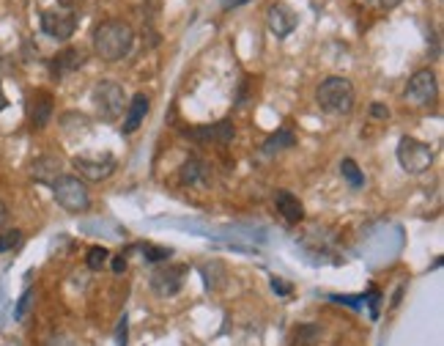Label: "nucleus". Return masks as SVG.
<instances>
[{"label": "nucleus", "instance_id": "obj_27", "mask_svg": "<svg viewBox=\"0 0 444 346\" xmlns=\"http://www.w3.org/2000/svg\"><path fill=\"white\" fill-rule=\"evenodd\" d=\"M379 302H382V294L373 291V294H370V311H373V316H379Z\"/></svg>", "mask_w": 444, "mask_h": 346}, {"label": "nucleus", "instance_id": "obj_18", "mask_svg": "<svg viewBox=\"0 0 444 346\" xmlns=\"http://www.w3.org/2000/svg\"><path fill=\"white\" fill-rule=\"evenodd\" d=\"M181 181L184 184H200V181H209V165L200 163V160H187L184 168H181Z\"/></svg>", "mask_w": 444, "mask_h": 346}, {"label": "nucleus", "instance_id": "obj_5", "mask_svg": "<svg viewBox=\"0 0 444 346\" xmlns=\"http://www.w3.org/2000/svg\"><path fill=\"white\" fill-rule=\"evenodd\" d=\"M91 99L96 105V113L102 115L105 121H115L118 115L126 113V97H123V88L112 80H99L91 91Z\"/></svg>", "mask_w": 444, "mask_h": 346}, {"label": "nucleus", "instance_id": "obj_20", "mask_svg": "<svg viewBox=\"0 0 444 346\" xmlns=\"http://www.w3.org/2000/svg\"><path fill=\"white\" fill-rule=\"evenodd\" d=\"M340 171H343V176L348 179L351 187H362V184H365V176H362L359 165H357L354 160H343V163H340Z\"/></svg>", "mask_w": 444, "mask_h": 346}, {"label": "nucleus", "instance_id": "obj_30", "mask_svg": "<svg viewBox=\"0 0 444 346\" xmlns=\"http://www.w3.org/2000/svg\"><path fill=\"white\" fill-rule=\"evenodd\" d=\"M6 220H8V206H6L3 201H0V229L6 226Z\"/></svg>", "mask_w": 444, "mask_h": 346}, {"label": "nucleus", "instance_id": "obj_10", "mask_svg": "<svg viewBox=\"0 0 444 346\" xmlns=\"http://www.w3.org/2000/svg\"><path fill=\"white\" fill-rule=\"evenodd\" d=\"M53 105H56V99H53L50 91H42V88H39V91L31 94L28 115H31L33 129H44V126L50 124V118H53Z\"/></svg>", "mask_w": 444, "mask_h": 346}, {"label": "nucleus", "instance_id": "obj_3", "mask_svg": "<svg viewBox=\"0 0 444 346\" xmlns=\"http://www.w3.org/2000/svg\"><path fill=\"white\" fill-rule=\"evenodd\" d=\"M53 198L60 209H66L69 215H83L91 209V192L88 184L77 176H60L53 184Z\"/></svg>", "mask_w": 444, "mask_h": 346}, {"label": "nucleus", "instance_id": "obj_1", "mask_svg": "<svg viewBox=\"0 0 444 346\" xmlns=\"http://www.w3.org/2000/svg\"><path fill=\"white\" fill-rule=\"evenodd\" d=\"M135 47V31L129 22L123 19H105L96 25L94 31V53L108 60V63H115V60H123V58L132 53Z\"/></svg>", "mask_w": 444, "mask_h": 346}, {"label": "nucleus", "instance_id": "obj_32", "mask_svg": "<svg viewBox=\"0 0 444 346\" xmlns=\"http://www.w3.org/2000/svg\"><path fill=\"white\" fill-rule=\"evenodd\" d=\"M6 105H8V99H6V94H3V88H0V110H6Z\"/></svg>", "mask_w": 444, "mask_h": 346}, {"label": "nucleus", "instance_id": "obj_8", "mask_svg": "<svg viewBox=\"0 0 444 346\" xmlns=\"http://www.w3.org/2000/svg\"><path fill=\"white\" fill-rule=\"evenodd\" d=\"M42 31L50 36V39H58V42H66L74 36L77 31V17L71 11H44L42 14Z\"/></svg>", "mask_w": 444, "mask_h": 346}, {"label": "nucleus", "instance_id": "obj_15", "mask_svg": "<svg viewBox=\"0 0 444 346\" xmlns=\"http://www.w3.org/2000/svg\"><path fill=\"white\" fill-rule=\"evenodd\" d=\"M275 206H278V212L288 223L305 220V206H302V201H299L293 192H288V190H278V192H275Z\"/></svg>", "mask_w": 444, "mask_h": 346}, {"label": "nucleus", "instance_id": "obj_34", "mask_svg": "<svg viewBox=\"0 0 444 346\" xmlns=\"http://www.w3.org/2000/svg\"><path fill=\"white\" fill-rule=\"evenodd\" d=\"M239 3H247V0H228V3H225V8H230V6H239Z\"/></svg>", "mask_w": 444, "mask_h": 346}, {"label": "nucleus", "instance_id": "obj_2", "mask_svg": "<svg viewBox=\"0 0 444 346\" xmlns=\"http://www.w3.org/2000/svg\"><path fill=\"white\" fill-rule=\"evenodd\" d=\"M354 85L348 77H327L318 83L316 88V105L324 110V113L332 115H345L354 110Z\"/></svg>", "mask_w": 444, "mask_h": 346}, {"label": "nucleus", "instance_id": "obj_12", "mask_svg": "<svg viewBox=\"0 0 444 346\" xmlns=\"http://www.w3.org/2000/svg\"><path fill=\"white\" fill-rule=\"evenodd\" d=\"M74 171H80L83 179L88 181H102L115 171V160L105 157V160H88V157H77L74 160Z\"/></svg>", "mask_w": 444, "mask_h": 346}, {"label": "nucleus", "instance_id": "obj_33", "mask_svg": "<svg viewBox=\"0 0 444 346\" xmlns=\"http://www.w3.org/2000/svg\"><path fill=\"white\" fill-rule=\"evenodd\" d=\"M58 3H60V6H66V8H71V6H77L80 0H58Z\"/></svg>", "mask_w": 444, "mask_h": 346}, {"label": "nucleus", "instance_id": "obj_16", "mask_svg": "<svg viewBox=\"0 0 444 346\" xmlns=\"http://www.w3.org/2000/svg\"><path fill=\"white\" fill-rule=\"evenodd\" d=\"M83 63H85V58H83L80 50L66 47V50H60V53L50 60V72H53V77H63V74H69V72H77Z\"/></svg>", "mask_w": 444, "mask_h": 346}, {"label": "nucleus", "instance_id": "obj_29", "mask_svg": "<svg viewBox=\"0 0 444 346\" xmlns=\"http://www.w3.org/2000/svg\"><path fill=\"white\" fill-rule=\"evenodd\" d=\"M272 288H275L278 294H288V291H291V286H285L280 278H275V281H272Z\"/></svg>", "mask_w": 444, "mask_h": 346}, {"label": "nucleus", "instance_id": "obj_26", "mask_svg": "<svg viewBox=\"0 0 444 346\" xmlns=\"http://www.w3.org/2000/svg\"><path fill=\"white\" fill-rule=\"evenodd\" d=\"M123 270H126V256L121 253V256H115V258H112V272H115V275H121Z\"/></svg>", "mask_w": 444, "mask_h": 346}, {"label": "nucleus", "instance_id": "obj_22", "mask_svg": "<svg viewBox=\"0 0 444 346\" xmlns=\"http://www.w3.org/2000/svg\"><path fill=\"white\" fill-rule=\"evenodd\" d=\"M22 245V231L19 229H11V231H3L0 233V253H11Z\"/></svg>", "mask_w": 444, "mask_h": 346}, {"label": "nucleus", "instance_id": "obj_28", "mask_svg": "<svg viewBox=\"0 0 444 346\" xmlns=\"http://www.w3.org/2000/svg\"><path fill=\"white\" fill-rule=\"evenodd\" d=\"M370 113L376 115V118H387V115H389V110H387V108H382V105H379V102H376V105H373V108H370Z\"/></svg>", "mask_w": 444, "mask_h": 346}, {"label": "nucleus", "instance_id": "obj_31", "mask_svg": "<svg viewBox=\"0 0 444 346\" xmlns=\"http://www.w3.org/2000/svg\"><path fill=\"white\" fill-rule=\"evenodd\" d=\"M379 3H382V6H384V8H395V6H400V3H403V0H379Z\"/></svg>", "mask_w": 444, "mask_h": 346}, {"label": "nucleus", "instance_id": "obj_9", "mask_svg": "<svg viewBox=\"0 0 444 346\" xmlns=\"http://www.w3.org/2000/svg\"><path fill=\"white\" fill-rule=\"evenodd\" d=\"M266 25L278 39H285V36H291L296 31V14L285 3H272L266 8Z\"/></svg>", "mask_w": 444, "mask_h": 346}, {"label": "nucleus", "instance_id": "obj_17", "mask_svg": "<svg viewBox=\"0 0 444 346\" xmlns=\"http://www.w3.org/2000/svg\"><path fill=\"white\" fill-rule=\"evenodd\" d=\"M296 138L291 129H278L275 135H269L264 140V154H278V151H285V149H293Z\"/></svg>", "mask_w": 444, "mask_h": 346}, {"label": "nucleus", "instance_id": "obj_6", "mask_svg": "<svg viewBox=\"0 0 444 346\" xmlns=\"http://www.w3.org/2000/svg\"><path fill=\"white\" fill-rule=\"evenodd\" d=\"M436 91H439V83H436V72L434 69H417L411 77H409V85H406V99L417 108H428L436 102Z\"/></svg>", "mask_w": 444, "mask_h": 346}, {"label": "nucleus", "instance_id": "obj_13", "mask_svg": "<svg viewBox=\"0 0 444 346\" xmlns=\"http://www.w3.org/2000/svg\"><path fill=\"white\" fill-rule=\"evenodd\" d=\"M60 168H63V160H60V157H56V154H44V157H39V160L31 163V176H33L36 181L53 187L58 179H60Z\"/></svg>", "mask_w": 444, "mask_h": 346}, {"label": "nucleus", "instance_id": "obj_23", "mask_svg": "<svg viewBox=\"0 0 444 346\" xmlns=\"http://www.w3.org/2000/svg\"><path fill=\"white\" fill-rule=\"evenodd\" d=\"M31 305H33V291L28 288L22 297H19V302H17V311H14V319L17 322H22L25 316H28V311H31Z\"/></svg>", "mask_w": 444, "mask_h": 346}, {"label": "nucleus", "instance_id": "obj_7", "mask_svg": "<svg viewBox=\"0 0 444 346\" xmlns=\"http://www.w3.org/2000/svg\"><path fill=\"white\" fill-rule=\"evenodd\" d=\"M184 278H187V267L184 264H165V267H157L151 272L148 286L157 297H173V294L181 291Z\"/></svg>", "mask_w": 444, "mask_h": 346}, {"label": "nucleus", "instance_id": "obj_24", "mask_svg": "<svg viewBox=\"0 0 444 346\" xmlns=\"http://www.w3.org/2000/svg\"><path fill=\"white\" fill-rule=\"evenodd\" d=\"M146 261H151V264H160V261H167L173 253L167 250V247H151V245H146Z\"/></svg>", "mask_w": 444, "mask_h": 346}, {"label": "nucleus", "instance_id": "obj_21", "mask_svg": "<svg viewBox=\"0 0 444 346\" xmlns=\"http://www.w3.org/2000/svg\"><path fill=\"white\" fill-rule=\"evenodd\" d=\"M318 338H321V327L305 324V327H299V333H296V346H316Z\"/></svg>", "mask_w": 444, "mask_h": 346}, {"label": "nucleus", "instance_id": "obj_11", "mask_svg": "<svg viewBox=\"0 0 444 346\" xmlns=\"http://www.w3.org/2000/svg\"><path fill=\"white\" fill-rule=\"evenodd\" d=\"M148 110H151V99H148L146 94H135V97L129 99V105H126V113H123V126H121V132H123V135H132V132H137V129H140V124L146 121Z\"/></svg>", "mask_w": 444, "mask_h": 346}, {"label": "nucleus", "instance_id": "obj_25", "mask_svg": "<svg viewBox=\"0 0 444 346\" xmlns=\"http://www.w3.org/2000/svg\"><path fill=\"white\" fill-rule=\"evenodd\" d=\"M129 322H126V316L118 322V333H115V341H118V346H126V341H129V327H126Z\"/></svg>", "mask_w": 444, "mask_h": 346}, {"label": "nucleus", "instance_id": "obj_19", "mask_svg": "<svg viewBox=\"0 0 444 346\" xmlns=\"http://www.w3.org/2000/svg\"><path fill=\"white\" fill-rule=\"evenodd\" d=\"M108 261H110V250L102 247V245H94V247L85 253V264H88V270H94V272H99Z\"/></svg>", "mask_w": 444, "mask_h": 346}, {"label": "nucleus", "instance_id": "obj_4", "mask_svg": "<svg viewBox=\"0 0 444 346\" xmlns=\"http://www.w3.org/2000/svg\"><path fill=\"white\" fill-rule=\"evenodd\" d=\"M398 163L406 173H425L434 165V149L417 138H400L398 143Z\"/></svg>", "mask_w": 444, "mask_h": 346}, {"label": "nucleus", "instance_id": "obj_14", "mask_svg": "<svg viewBox=\"0 0 444 346\" xmlns=\"http://www.w3.org/2000/svg\"><path fill=\"white\" fill-rule=\"evenodd\" d=\"M189 138H195V140H203V143H230L233 140V124L230 121H217V124H212V126H198V129H189L187 132Z\"/></svg>", "mask_w": 444, "mask_h": 346}]
</instances>
